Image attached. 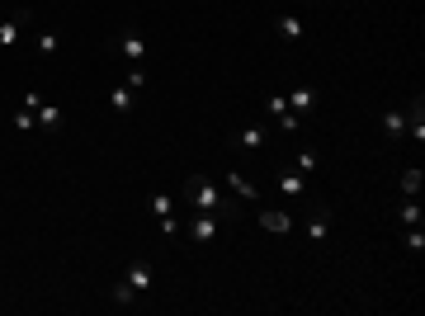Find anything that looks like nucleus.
Wrapping results in <instances>:
<instances>
[{
  "instance_id": "nucleus-18",
  "label": "nucleus",
  "mask_w": 425,
  "mask_h": 316,
  "mask_svg": "<svg viewBox=\"0 0 425 316\" xmlns=\"http://www.w3.org/2000/svg\"><path fill=\"white\" fill-rule=\"evenodd\" d=\"M402 194H406V198L421 194V170H416V165H406V170H402Z\"/></svg>"
},
{
  "instance_id": "nucleus-12",
  "label": "nucleus",
  "mask_w": 425,
  "mask_h": 316,
  "mask_svg": "<svg viewBox=\"0 0 425 316\" xmlns=\"http://www.w3.org/2000/svg\"><path fill=\"white\" fill-rule=\"evenodd\" d=\"M406 132H411L416 142H425V104H421V99L406 109Z\"/></svg>"
},
{
  "instance_id": "nucleus-2",
  "label": "nucleus",
  "mask_w": 425,
  "mask_h": 316,
  "mask_svg": "<svg viewBox=\"0 0 425 316\" xmlns=\"http://www.w3.org/2000/svg\"><path fill=\"white\" fill-rule=\"evenodd\" d=\"M217 236H222V222H217L212 212H194V217H189V241H199V245H212Z\"/></svg>"
},
{
  "instance_id": "nucleus-27",
  "label": "nucleus",
  "mask_w": 425,
  "mask_h": 316,
  "mask_svg": "<svg viewBox=\"0 0 425 316\" xmlns=\"http://www.w3.org/2000/svg\"><path fill=\"white\" fill-rule=\"evenodd\" d=\"M279 127H284V132H298V114H293V109H289V114H279Z\"/></svg>"
},
{
  "instance_id": "nucleus-9",
  "label": "nucleus",
  "mask_w": 425,
  "mask_h": 316,
  "mask_svg": "<svg viewBox=\"0 0 425 316\" xmlns=\"http://www.w3.org/2000/svg\"><path fill=\"white\" fill-rule=\"evenodd\" d=\"M302 189H307V175H298V170H284L279 175V194L284 198H302Z\"/></svg>"
},
{
  "instance_id": "nucleus-3",
  "label": "nucleus",
  "mask_w": 425,
  "mask_h": 316,
  "mask_svg": "<svg viewBox=\"0 0 425 316\" xmlns=\"http://www.w3.org/2000/svg\"><path fill=\"white\" fill-rule=\"evenodd\" d=\"M114 52H119V57H127V66H142V62H147V38H142L137 29H127L123 38L114 42Z\"/></svg>"
},
{
  "instance_id": "nucleus-23",
  "label": "nucleus",
  "mask_w": 425,
  "mask_h": 316,
  "mask_svg": "<svg viewBox=\"0 0 425 316\" xmlns=\"http://www.w3.org/2000/svg\"><path fill=\"white\" fill-rule=\"evenodd\" d=\"M406 250H411V255H421V250H425V232H421V227L406 232Z\"/></svg>"
},
{
  "instance_id": "nucleus-20",
  "label": "nucleus",
  "mask_w": 425,
  "mask_h": 316,
  "mask_svg": "<svg viewBox=\"0 0 425 316\" xmlns=\"http://www.w3.org/2000/svg\"><path fill=\"white\" fill-rule=\"evenodd\" d=\"M34 42H38V52H42V57H57V47H62V38H57L52 29H47V34H38Z\"/></svg>"
},
{
  "instance_id": "nucleus-21",
  "label": "nucleus",
  "mask_w": 425,
  "mask_h": 316,
  "mask_svg": "<svg viewBox=\"0 0 425 316\" xmlns=\"http://www.w3.org/2000/svg\"><path fill=\"white\" fill-rule=\"evenodd\" d=\"M402 222H406V227H421V203H416V198L402 203Z\"/></svg>"
},
{
  "instance_id": "nucleus-10",
  "label": "nucleus",
  "mask_w": 425,
  "mask_h": 316,
  "mask_svg": "<svg viewBox=\"0 0 425 316\" xmlns=\"http://www.w3.org/2000/svg\"><path fill=\"white\" fill-rule=\"evenodd\" d=\"M24 14H14V19H0V47H14L19 42V34H24Z\"/></svg>"
},
{
  "instance_id": "nucleus-8",
  "label": "nucleus",
  "mask_w": 425,
  "mask_h": 316,
  "mask_svg": "<svg viewBox=\"0 0 425 316\" xmlns=\"http://www.w3.org/2000/svg\"><path fill=\"white\" fill-rule=\"evenodd\" d=\"M227 189H232V194L241 198V203H255V198H260V189H255V184L246 180V175H236V170L227 175Z\"/></svg>"
},
{
  "instance_id": "nucleus-7",
  "label": "nucleus",
  "mask_w": 425,
  "mask_h": 316,
  "mask_svg": "<svg viewBox=\"0 0 425 316\" xmlns=\"http://www.w3.org/2000/svg\"><path fill=\"white\" fill-rule=\"evenodd\" d=\"M132 99H137V90H132V85H123V80L109 90V104H114V114H132Z\"/></svg>"
},
{
  "instance_id": "nucleus-16",
  "label": "nucleus",
  "mask_w": 425,
  "mask_h": 316,
  "mask_svg": "<svg viewBox=\"0 0 425 316\" xmlns=\"http://www.w3.org/2000/svg\"><path fill=\"white\" fill-rule=\"evenodd\" d=\"M147 208L156 212V222H161V217H175V198H170V194H151V198H147Z\"/></svg>"
},
{
  "instance_id": "nucleus-13",
  "label": "nucleus",
  "mask_w": 425,
  "mask_h": 316,
  "mask_svg": "<svg viewBox=\"0 0 425 316\" xmlns=\"http://www.w3.org/2000/svg\"><path fill=\"white\" fill-rule=\"evenodd\" d=\"M236 142H241V151H260V147H265V127H260V123H246Z\"/></svg>"
},
{
  "instance_id": "nucleus-25",
  "label": "nucleus",
  "mask_w": 425,
  "mask_h": 316,
  "mask_svg": "<svg viewBox=\"0 0 425 316\" xmlns=\"http://www.w3.org/2000/svg\"><path fill=\"white\" fill-rule=\"evenodd\" d=\"M132 297H137V293L127 288V278H123V283H114V302H132Z\"/></svg>"
},
{
  "instance_id": "nucleus-26",
  "label": "nucleus",
  "mask_w": 425,
  "mask_h": 316,
  "mask_svg": "<svg viewBox=\"0 0 425 316\" xmlns=\"http://www.w3.org/2000/svg\"><path fill=\"white\" fill-rule=\"evenodd\" d=\"M269 114H274V119L289 114V99H284V95H269Z\"/></svg>"
},
{
  "instance_id": "nucleus-19",
  "label": "nucleus",
  "mask_w": 425,
  "mask_h": 316,
  "mask_svg": "<svg viewBox=\"0 0 425 316\" xmlns=\"http://www.w3.org/2000/svg\"><path fill=\"white\" fill-rule=\"evenodd\" d=\"M293 170L298 175H312L317 170V151H293Z\"/></svg>"
},
{
  "instance_id": "nucleus-24",
  "label": "nucleus",
  "mask_w": 425,
  "mask_h": 316,
  "mask_svg": "<svg viewBox=\"0 0 425 316\" xmlns=\"http://www.w3.org/2000/svg\"><path fill=\"white\" fill-rule=\"evenodd\" d=\"M34 109H19V114H14V127H19V132H29V127H34Z\"/></svg>"
},
{
  "instance_id": "nucleus-11",
  "label": "nucleus",
  "mask_w": 425,
  "mask_h": 316,
  "mask_svg": "<svg viewBox=\"0 0 425 316\" xmlns=\"http://www.w3.org/2000/svg\"><path fill=\"white\" fill-rule=\"evenodd\" d=\"M302 232H307V241H317V245H321V241H331V217H326V212H317V217H307V227H302Z\"/></svg>"
},
{
  "instance_id": "nucleus-6",
  "label": "nucleus",
  "mask_w": 425,
  "mask_h": 316,
  "mask_svg": "<svg viewBox=\"0 0 425 316\" xmlns=\"http://www.w3.org/2000/svg\"><path fill=\"white\" fill-rule=\"evenodd\" d=\"M127 288H132V293H147V288H151V265L132 260V265H127Z\"/></svg>"
},
{
  "instance_id": "nucleus-1",
  "label": "nucleus",
  "mask_w": 425,
  "mask_h": 316,
  "mask_svg": "<svg viewBox=\"0 0 425 316\" xmlns=\"http://www.w3.org/2000/svg\"><path fill=\"white\" fill-rule=\"evenodd\" d=\"M184 198H189V208H194V212H212V217H236V212H241L232 198H227L222 189H217V184H212L208 175H189V184H184Z\"/></svg>"
},
{
  "instance_id": "nucleus-4",
  "label": "nucleus",
  "mask_w": 425,
  "mask_h": 316,
  "mask_svg": "<svg viewBox=\"0 0 425 316\" xmlns=\"http://www.w3.org/2000/svg\"><path fill=\"white\" fill-rule=\"evenodd\" d=\"M260 227H265L269 236H289L298 222L289 217V212H279V208H260Z\"/></svg>"
},
{
  "instance_id": "nucleus-15",
  "label": "nucleus",
  "mask_w": 425,
  "mask_h": 316,
  "mask_svg": "<svg viewBox=\"0 0 425 316\" xmlns=\"http://www.w3.org/2000/svg\"><path fill=\"white\" fill-rule=\"evenodd\" d=\"M382 132H387V137H402V132H406V109H387V114H382Z\"/></svg>"
},
{
  "instance_id": "nucleus-5",
  "label": "nucleus",
  "mask_w": 425,
  "mask_h": 316,
  "mask_svg": "<svg viewBox=\"0 0 425 316\" xmlns=\"http://www.w3.org/2000/svg\"><path fill=\"white\" fill-rule=\"evenodd\" d=\"M284 99H289L293 114H312V109H317V90H312V85H293Z\"/></svg>"
},
{
  "instance_id": "nucleus-14",
  "label": "nucleus",
  "mask_w": 425,
  "mask_h": 316,
  "mask_svg": "<svg viewBox=\"0 0 425 316\" xmlns=\"http://www.w3.org/2000/svg\"><path fill=\"white\" fill-rule=\"evenodd\" d=\"M279 38H284V42L302 38V14H279Z\"/></svg>"
},
{
  "instance_id": "nucleus-22",
  "label": "nucleus",
  "mask_w": 425,
  "mask_h": 316,
  "mask_svg": "<svg viewBox=\"0 0 425 316\" xmlns=\"http://www.w3.org/2000/svg\"><path fill=\"white\" fill-rule=\"evenodd\" d=\"M123 85L142 90V85H147V71H142V66H127V71H123Z\"/></svg>"
},
{
  "instance_id": "nucleus-17",
  "label": "nucleus",
  "mask_w": 425,
  "mask_h": 316,
  "mask_svg": "<svg viewBox=\"0 0 425 316\" xmlns=\"http://www.w3.org/2000/svg\"><path fill=\"white\" fill-rule=\"evenodd\" d=\"M34 119H38L42 127H57V123H62V109H57V104H47V99H42L38 109H34Z\"/></svg>"
}]
</instances>
